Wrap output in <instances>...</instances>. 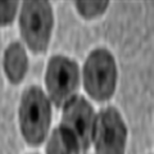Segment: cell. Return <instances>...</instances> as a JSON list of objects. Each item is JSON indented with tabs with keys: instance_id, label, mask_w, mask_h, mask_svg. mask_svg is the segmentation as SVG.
<instances>
[{
	"instance_id": "6da1fadb",
	"label": "cell",
	"mask_w": 154,
	"mask_h": 154,
	"mask_svg": "<svg viewBox=\"0 0 154 154\" xmlns=\"http://www.w3.org/2000/svg\"><path fill=\"white\" fill-rule=\"evenodd\" d=\"M19 122L23 137L30 145L35 146L44 141L50 125V103L37 86H31L23 93Z\"/></svg>"
},
{
	"instance_id": "7a4b0ae2",
	"label": "cell",
	"mask_w": 154,
	"mask_h": 154,
	"mask_svg": "<svg viewBox=\"0 0 154 154\" xmlns=\"http://www.w3.org/2000/svg\"><path fill=\"white\" fill-rule=\"evenodd\" d=\"M117 69L113 55L105 49H96L88 57L84 67L85 90L95 100H107L114 93Z\"/></svg>"
},
{
	"instance_id": "3957f363",
	"label": "cell",
	"mask_w": 154,
	"mask_h": 154,
	"mask_svg": "<svg viewBox=\"0 0 154 154\" xmlns=\"http://www.w3.org/2000/svg\"><path fill=\"white\" fill-rule=\"evenodd\" d=\"M22 36L35 53L46 50L53 27V11L48 2H25L19 19Z\"/></svg>"
},
{
	"instance_id": "277c9868",
	"label": "cell",
	"mask_w": 154,
	"mask_h": 154,
	"mask_svg": "<svg viewBox=\"0 0 154 154\" xmlns=\"http://www.w3.org/2000/svg\"><path fill=\"white\" fill-rule=\"evenodd\" d=\"M126 126L122 117L113 107L105 108L95 119L94 135L98 154H125Z\"/></svg>"
},
{
	"instance_id": "5b68a950",
	"label": "cell",
	"mask_w": 154,
	"mask_h": 154,
	"mask_svg": "<svg viewBox=\"0 0 154 154\" xmlns=\"http://www.w3.org/2000/svg\"><path fill=\"white\" fill-rule=\"evenodd\" d=\"M45 84L55 105L66 104L79 85V68L75 62L62 55L53 57L48 64Z\"/></svg>"
},
{
	"instance_id": "8992f818",
	"label": "cell",
	"mask_w": 154,
	"mask_h": 154,
	"mask_svg": "<svg viewBox=\"0 0 154 154\" xmlns=\"http://www.w3.org/2000/svg\"><path fill=\"white\" fill-rule=\"evenodd\" d=\"M62 126L75 136L81 152L89 149L94 135L95 117L91 105L82 96H73L66 103Z\"/></svg>"
},
{
	"instance_id": "52a82bcc",
	"label": "cell",
	"mask_w": 154,
	"mask_h": 154,
	"mask_svg": "<svg viewBox=\"0 0 154 154\" xmlns=\"http://www.w3.org/2000/svg\"><path fill=\"white\" fill-rule=\"evenodd\" d=\"M4 71L12 84H19L25 77L27 71V55L19 42H13L5 50Z\"/></svg>"
},
{
	"instance_id": "ba28073f",
	"label": "cell",
	"mask_w": 154,
	"mask_h": 154,
	"mask_svg": "<svg viewBox=\"0 0 154 154\" xmlns=\"http://www.w3.org/2000/svg\"><path fill=\"white\" fill-rule=\"evenodd\" d=\"M80 152L75 136L66 127L60 126L53 131L48 141L46 154H80Z\"/></svg>"
},
{
	"instance_id": "9c48e42d",
	"label": "cell",
	"mask_w": 154,
	"mask_h": 154,
	"mask_svg": "<svg viewBox=\"0 0 154 154\" xmlns=\"http://www.w3.org/2000/svg\"><path fill=\"white\" fill-rule=\"evenodd\" d=\"M108 2H77L76 8L84 18H94L105 12Z\"/></svg>"
},
{
	"instance_id": "30bf717a",
	"label": "cell",
	"mask_w": 154,
	"mask_h": 154,
	"mask_svg": "<svg viewBox=\"0 0 154 154\" xmlns=\"http://www.w3.org/2000/svg\"><path fill=\"white\" fill-rule=\"evenodd\" d=\"M17 12V2H0V26L13 22Z\"/></svg>"
}]
</instances>
